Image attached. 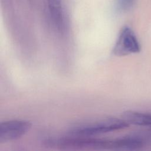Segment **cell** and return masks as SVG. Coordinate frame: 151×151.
<instances>
[{"label":"cell","instance_id":"cell-1","mask_svg":"<svg viewBox=\"0 0 151 151\" xmlns=\"http://www.w3.org/2000/svg\"><path fill=\"white\" fill-rule=\"evenodd\" d=\"M129 126V124L123 118L112 117L78 126L72 129L68 134L73 136H93L124 129Z\"/></svg>","mask_w":151,"mask_h":151},{"label":"cell","instance_id":"cell-2","mask_svg":"<svg viewBox=\"0 0 151 151\" xmlns=\"http://www.w3.org/2000/svg\"><path fill=\"white\" fill-rule=\"evenodd\" d=\"M140 50V42L133 30L127 26L122 28L113 46V54L122 57L138 53Z\"/></svg>","mask_w":151,"mask_h":151},{"label":"cell","instance_id":"cell-3","mask_svg":"<svg viewBox=\"0 0 151 151\" xmlns=\"http://www.w3.org/2000/svg\"><path fill=\"white\" fill-rule=\"evenodd\" d=\"M31 122L24 120H10L0 124V143L16 140L31 128Z\"/></svg>","mask_w":151,"mask_h":151},{"label":"cell","instance_id":"cell-4","mask_svg":"<svg viewBox=\"0 0 151 151\" xmlns=\"http://www.w3.org/2000/svg\"><path fill=\"white\" fill-rule=\"evenodd\" d=\"M50 13L53 24L60 33H64L66 23L60 0H48Z\"/></svg>","mask_w":151,"mask_h":151},{"label":"cell","instance_id":"cell-5","mask_svg":"<svg viewBox=\"0 0 151 151\" xmlns=\"http://www.w3.org/2000/svg\"><path fill=\"white\" fill-rule=\"evenodd\" d=\"M122 118L130 125L151 127V114L128 110L122 114Z\"/></svg>","mask_w":151,"mask_h":151},{"label":"cell","instance_id":"cell-6","mask_svg":"<svg viewBox=\"0 0 151 151\" xmlns=\"http://www.w3.org/2000/svg\"><path fill=\"white\" fill-rule=\"evenodd\" d=\"M136 0H117V6L122 11L130 9L134 4Z\"/></svg>","mask_w":151,"mask_h":151}]
</instances>
